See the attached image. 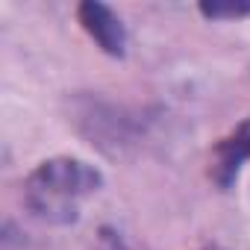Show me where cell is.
<instances>
[{
  "instance_id": "obj_1",
  "label": "cell",
  "mask_w": 250,
  "mask_h": 250,
  "mask_svg": "<svg viewBox=\"0 0 250 250\" xmlns=\"http://www.w3.org/2000/svg\"><path fill=\"white\" fill-rule=\"evenodd\" d=\"M103 177L71 156H56L42 162L24 186V200L27 206L50 224H71L77 221L80 200L91 191H97Z\"/></svg>"
},
{
  "instance_id": "obj_2",
  "label": "cell",
  "mask_w": 250,
  "mask_h": 250,
  "mask_svg": "<svg viewBox=\"0 0 250 250\" xmlns=\"http://www.w3.org/2000/svg\"><path fill=\"white\" fill-rule=\"evenodd\" d=\"M77 15H80L83 30H85V33L100 44V50H103V53H109V56H124L127 33H124L121 18H118L109 6L97 3V0H85V3H80Z\"/></svg>"
},
{
  "instance_id": "obj_3",
  "label": "cell",
  "mask_w": 250,
  "mask_h": 250,
  "mask_svg": "<svg viewBox=\"0 0 250 250\" xmlns=\"http://www.w3.org/2000/svg\"><path fill=\"white\" fill-rule=\"evenodd\" d=\"M244 159H250V121L238 124V127L221 139L215 145V162H212V180L221 186V188H229L244 165Z\"/></svg>"
},
{
  "instance_id": "obj_4",
  "label": "cell",
  "mask_w": 250,
  "mask_h": 250,
  "mask_svg": "<svg viewBox=\"0 0 250 250\" xmlns=\"http://www.w3.org/2000/svg\"><path fill=\"white\" fill-rule=\"evenodd\" d=\"M200 12L206 18H244L250 15V3L247 0H212V3H200Z\"/></svg>"
}]
</instances>
